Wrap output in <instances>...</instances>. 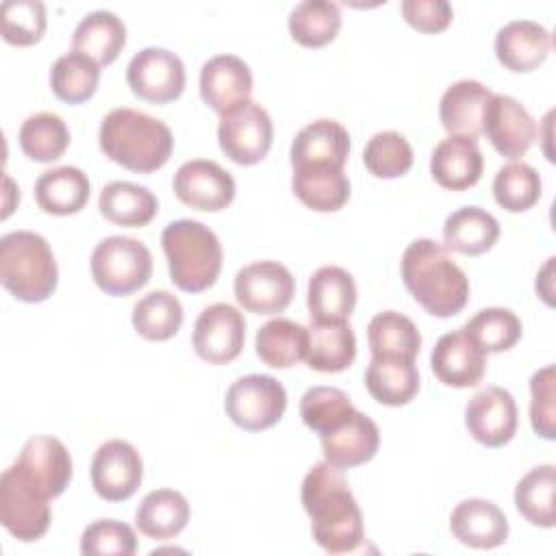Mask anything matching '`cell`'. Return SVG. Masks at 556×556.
I'll use <instances>...</instances> for the list:
<instances>
[{"label":"cell","mask_w":556,"mask_h":556,"mask_svg":"<svg viewBox=\"0 0 556 556\" xmlns=\"http://www.w3.org/2000/svg\"><path fill=\"white\" fill-rule=\"evenodd\" d=\"M549 46V30L532 20H513L495 35L497 61L517 74L536 70L547 59Z\"/></svg>","instance_id":"25"},{"label":"cell","mask_w":556,"mask_h":556,"mask_svg":"<svg viewBox=\"0 0 556 556\" xmlns=\"http://www.w3.org/2000/svg\"><path fill=\"white\" fill-rule=\"evenodd\" d=\"M189 515V502L180 491L156 489L139 502L135 523L148 539L169 541L185 530Z\"/></svg>","instance_id":"29"},{"label":"cell","mask_w":556,"mask_h":556,"mask_svg":"<svg viewBox=\"0 0 556 556\" xmlns=\"http://www.w3.org/2000/svg\"><path fill=\"white\" fill-rule=\"evenodd\" d=\"M89 267L93 282L106 295L122 298L148 285L152 276V254L139 239L113 235L93 248Z\"/></svg>","instance_id":"6"},{"label":"cell","mask_w":556,"mask_h":556,"mask_svg":"<svg viewBox=\"0 0 556 556\" xmlns=\"http://www.w3.org/2000/svg\"><path fill=\"white\" fill-rule=\"evenodd\" d=\"M302 506L324 552L348 554L365 541L361 508L339 467L324 460L308 469L302 480Z\"/></svg>","instance_id":"1"},{"label":"cell","mask_w":556,"mask_h":556,"mask_svg":"<svg viewBox=\"0 0 556 556\" xmlns=\"http://www.w3.org/2000/svg\"><path fill=\"white\" fill-rule=\"evenodd\" d=\"M193 350L211 365L235 361L245 343V319L239 308L228 302L206 306L193 326Z\"/></svg>","instance_id":"12"},{"label":"cell","mask_w":556,"mask_h":556,"mask_svg":"<svg viewBox=\"0 0 556 556\" xmlns=\"http://www.w3.org/2000/svg\"><path fill=\"white\" fill-rule=\"evenodd\" d=\"M491 96L493 91H489L478 80H471V78L456 80L441 96V102H439L441 126L450 135H460L471 139L480 137L484 111Z\"/></svg>","instance_id":"26"},{"label":"cell","mask_w":556,"mask_h":556,"mask_svg":"<svg viewBox=\"0 0 556 556\" xmlns=\"http://www.w3.org/2000/svg\"><path fill=\"white\" fill-rule=\"evenodd\" d=\"M0 282L20 302L48 300L59 282L50 243L30 230H13L0 239Z\"/></svg>","instance_id":"5"},{"label":"cell","mask_w":556,"mask_h":556,"mask_svg":"<svg viewBox=\"0 0 556 556\" xmlns=\"http://www.w3.org/2000/svg\"><path fill=\"white\" fill-rule=\"evenodd\" d=\"M72 46L100 67L111 65L126 46V26L111 11H91L74 28Z\"/></svg>","instance_id":"30"},{"label":"cell","mask_w":556,"mask_h":556,"mask_svg":"<svg viewBox=\"0 0 556 556\" xmlns=\"http://www.w3.org/2000/svg\"><path fill=\"white\" fill-rule=\"evenodd\" d=\"M430 367L443 384L454 389H469L482 382L486 354L458 328L439 337L430 354Z\"/></svg>","instance_id":"19"},{"label":"cell","mask_w":556,"mask_h":556,"mask_svg":"<svg viewBox=\"0 0 556 556\" xmlns=\"http://www.w3.org/2000/svg\"><path fill=\"white\" fill-rule=\"evenodd\" d=\"M348 393L337 387H311L300 400V417L319 437L337 430L354 415Z\"/></svg>","instance_id":"43"},{"label":"cell","mask_w":556,"mask_h":556,"mask_svg":"<svg viewBox=\"0 0 556 556\" xmlns=\"http://www.w3.org/2000/svg\"><path fill=\"white\" fill-rule=\"evenodd\" d=\"M50 500L11 465L0 478V521L24 543L41 539L50 528Z\"/></svg>","instance_id":"8"},{"label":"cell","mask_w":556,"mask_h":556,"mask_svg":"<svg viewBox=\"0 0 556 556\" xmlns=\"http://www.w3.org/2000/svg\"><path fill=\"white\" fill-rule=\"evenodd\" d=\"M176 198L195 211H224L235 200V178L219 163L193 159L174 174Z\"/></svg>","instance_id":"15"},{"label":"cell","mask_w":556,"mask_h":556,"mask_svg":"<svg viewBox=\"0 0 556 556\" xmlns=\"http://www.w3.org/2000/svg\"><path fill=\"white\" fill-rule=\"evenodd\" d=\"M308 330L306 365L321 374H339L348 369L356 358V334L348 321L341 324H315Z\"/></svg>","instance_id":"32"},{"label":"cell","mask_w":556,"mask_h":556,"mask_svg":"<svg viewBox=\"0 0 556 556\" xmlns=\"http://www.w3.org/2000/svg\"><path fill=\"white\" fill-rule=\"evenodd\" d=\"M98 83L100 65L76 50L59 56L50 70V89L67 104L87 102L96 93Z\"/></svg>","instance_id":"40"},{"label":"cell","mask_w":556,"mask_h":556,"mask_svg":"<svg viewBox=\"0 0 556 556\" xmlns=\"http://www.w3.org/2000/svg\"><path fill=\"white\" fill-rule=\"evenodd\" d=\"M80 552L85 556H132L137 552V536L124 521L98 519L83 530Z\"/></svg>","instance_id":"47"},{"label":"cell","mask_w":556,"mask_h":556,"mask_svg":"<svg viewBox=\"0 0 556 556\" xmlns=\"http://www.w3.org/2000/svg\"><path fill=\"white\" fill-rule=\"evenodd\" d=\"M465 426L486 447L506 445L517 432L515 397L502 387H486L473 393L465 406Z\"/></svg>","instance_id":"17"},{"label":"cell","mask_w":556,"mask_h":556,"mask_svg":"<svg viewBox=\"0 0 556 556\" xmlns=\"http://www.w3.org/2000/svg\"><path fill=\"white\" fill-rule=\"evenodd\" d=\"M143 480V460L137 447L124 439L104 441L91 460V484L106 502H124Z\"/></svg>","instance_id":"13"},{"label":"cell","mask_w":556,"mask_h":556,"mask_svg":"<svg viewBox=\"0 0 556 556\" xmlns=\"http://www.w3.org/2000/svg\"><path fill=\"white\" fill-rule=\"evenodd\" d=\"M252 85L248 63L235 54H217L200 70V96L219 115L248 102Z\"/></svg>","instance_id":"18"},{"label":"cell","mask_w":556,"mask_h":556,"mask_svg":"<svg viewBox=\"0 0 556 556\" xmlns=\"http://www.w3.org/2000/svg\"><path fill=\"white\" fill-rule=\"evenodd\" d=\"M172 282L187 293H202L222 271V243L217 235L195 219L169 222L161 232Z\"/></svg>","instance_id":"4"},{"label":"cell","mask_w":556,"mask_h":556,"mask_svg":"<svg viewBox=\"0 0 556 556\" xmlns=\"http://www.w3.org/2000/svg\"><path fill=\"white\" fill-rule=\"evenodd\" d=\"M98 141L109 161L137 174L161 169L174 150V137L165 122L126 106L104 115Z\"/></svg>","instance_id":"3"},{"label":"cell","mask_w":556,"mask_h":556,"mask_svg":"<svg viewBox=\"0 0 556 556\" xmlns=\"http://www.w3.org/2000/svg\"><path fill=\"white\" fill-rule=\"evenodd\" d=\"M306 304L315 324L348 321L356 306V282L352 274L337 265L319 267L308 280Z\"/></svg>","instance_id":"21"},{"label":"cell","mask_w":556,"mask_h":556,"mask_svg":"<svg viewBox=\"0 0 556 556\" xmlns=\"http://www.w3.org/2000/svg\"><path fill=\"white\" fill-rule=\"evenodd\" d=\"M493 198L508 213H523L541 198L539 172L528 163H508L493 178Z\"/></svg>","instance_id":"44"},{"label":"cell","mask_w":556,"mask_h":556,"mask_svg":"<svg viewBox=\"0 0 556 556\" xmlns=\"http://www.w3.org/2000/svg\"><path fill=\"white\" fill-rule=\"evenodd\" d=\"M554 365H545L543 369L534 371L530 378V421L539 437L554 441V417H556V404H554Z\"/></svg>","instance_id":"48"},{"label":"cell","mask_w":556,"mask_h":556,"mask_svg":"<svg viewBox=\"0 0 556 556\" xmlns=\"http://www.w3.org/2000/svg\"><path fill=\"white\" fill-rule=\"evenodd\" d=\"M341 28L339 4L328 0H304L289 13V33L304 48L330 43Z\"/></svg>","instance_id":"39"},{"label":"cell","mask_w":556,"mask_h":556,"mask_svg":"<svg viewBox=\"0 0 556 556\" xmlns=\"http://www.w3.org/2000/svg\"><path fill=\"white\" fill-rule=\"evenodd\" d=\"M365 387L378 404L404 406L419 391L417 365L413 358H371Z\"/></svg>","instance_id":"33"},{"label":"cell","mask_w":556,"mask_h":556,"mask_svg":"<svg viewBox=\"0 0 556 556\" xmlns=\"http://www.w3.org/2000/svg\"><path fill=\"white\" fill-rule=\"evenodd\" d=\"M460 330L484 354L506 352L521 339L519 317L513 311L500 306L478 311Z\"/></svg>","instance_id":"42"},{"label":"cell","mask_w":556,"mask_h":556,"mask_svg":"<svg viewBox=\"0 0 556 556\" xmlns=\"http://www.w3.org/2000/svg\"><path fill=\"white\" fill-rule=\"evenodd\" d=\"M295 293V278L278 261H254L235 276L237 302L256 315L282 313Z\"/></svg>","instance_id":"11"},{"label":"cell","mask_w":556,"mask_h":556,"mask_svg":"<svg viewBox=\"0 0 556 556\" xmlns=\"http://www.w3.org/2000/svg\"><path fill=\"white\" fill-rule=\"evenodd\" d=\"M500 239L497 219L480 206H463L445 217L443 245L465 256L489 252Z\"/></svg>","instance_id":"28"},{"label":"cell","mask_w":556,"mask_h":556,"mask_svg":"<svg viewBox=\"0 0 556 556\" xmlns=\"http://www.w3.org/2000/svg\"><path fill=\"white\" fill-rule=\"evenodd\" d=\"M291 189L304 206L317 213H334L350 200V180L341 167H298Z\"/></svg>","instance_id":"34"},{"label":"cell","mask_w":556,"mask_h":556,"mask_svg":"<svg viewBox=\"0 0 556 556\" xmlns=\"http://www.w3.org/2000/svg\"><path fill=\"white\" fill-rule=\"evenodd\" d=\"M482 132L497 154L515 161L521 159L534 143L536 122L513 96L493 93L484 111Z\"/></svg>","instance_id":"14"},{"label":"cell","mask_w":556,"mask_h":556,"mask_svg":"<svg viewBox=\"0 0 556 556\" xmlns=\"http://www.w3.org/2000/svg\"><path fill=\"white\" fill-rule=\"evenodd\" d=\"M13 465L48 500L59 497L72 480V456L65 443L50 434L30 437Z\"/></svg>","instance_id":"16"},{"label":"cell","mask_w":556,"mask_h":556,"mask_svg":"<svg viewBox=\"0 0 556 556\" xmlns=\"http://www.w3.org/2000/svg\"><path fill=\"white\" fill-rule=\"evenodd\" d=\"M350 135L334 119H315L298 130L291 143V167H345Z\"/></svg>","instance_id":"20"},{"label":"cell","mask_w":556,"mask_h":556,"mask_svg":"<svg viewBox=\"0 0 556 556\" xmlns=\"http://www.w3.org/2000/svg\"><path fill=\"white\" fill-rule=\"evenodd\" d=\"M363 163L376 178H400L413 167V148L404 135L382 130L367 141Z\"/></svg>","instance_id":"45"},{"label":"cell","mask_w":556,"mask_h":556,"mask_svg":"<svg viewBox=\"0 0 556 556\" xmlns=\"http://www.w3.org/2000/svg\"><path fill=\"white\" fill-rule=\"evenodd\" d=\"M450 530L467 547L493 549L508 539V519L491 500L469 497L452 510Z\"/></svg>","instance_id":"23"},{"label":"cell","mask_w":556,"mask_h":556,"mask_svg":"<svg viewBox=\"0 0 556 556\" xmlns=\"http://www.w3.org/2000/svg\"><path fill=\"white\" fill-rule=\"evenodd\" d=\"M217 141L222 152L237 165H254L263 161L274 141V124L269 113L248 100L219 115Z\"/></svg>","instance_id":"9"},{"label":"cell","mask_w":556,"mask_h":556,"mask_svg":"<svg viewBox=\"0 0 556 556\" xmlns=\"http://www.w3.org/2000/svg\"><path fill=\"white\" fill-rule=\"evenodd\" d=\"M91 182L87 174L74 165H61L43 172L35 182V200L43 213L74 215L89 202Z\"/></svg>","instance_id":"27"},{"label":"cell","mask_w":556,"mask_h":556,"mask_svg":"<svg viewBox=\"0 0 556 556\" xmlns=\"http://www.w3.org/2000/svg\"><path fill=\"white\" fill-rule=\"evenodd\" d=\"M324 460L343 469L369 463L380 445V430L371 417L361 410L332 432L319 437Z\"/></svg>","instance_id":"24"},{"label":"cell","mask_w":556,"mask_h":556,"mask_svg":"<svg viewBox=\"0 0 556 556\" xmlns=\"http://www.w3.org/2000/svg\"><path fill=\"white\" fill-rule=\"evenodd\" d=\"M98 208L102 217L109 219L111 224L141 228L154 219L159 211V200L143 185H135L128 180H113L106 187H102L98 198Z\"/></svg>","instance_id":"31"},{"label":"cell","mask_w":556,"mask_h":556,"mask_svg":"<svg viewBox=\"0 0 556 556\" xmlns=\"http://www.w3.org/2000/svg\"><path fill=\"white\" fill-rule=\"evenodd\" d=\"M126 80L137 98L152 104H167L182 96L187 74L178 54L150 46L130 59Z\"/></svg>","instance_id":"10"},{"label":"cell","mask_w":556,"mask_h":556,"mask_svg":"<svg viewBox=\"0 0 556 556\" xmlns=\"http://www.w3.org/2000/svg\"><path fill=\"white\" fill-rule=\"evenodd\" d=\"M2 39L11 46H33L46 33V7L39 0H4L0 7Z\"/></svg>","instance_id":"46"},{"label":"cell","mask_w":556,"mask_h":556,"mask_svg":"<svg viewBox=\"0 0 556 556\" xmlns=\"http://www.w3.org/2000/svg\"><path fill=\"white\" fill-rule=\"evenodd\" d=\"M256 356L274 367V369H289L306 358L308 352V330L306 326L278 317L267 321L256 332Z\"/></svg>","instance_id":"35"},{"label":"cell","mask_w":556,"mask_h":556,"mask_svg":"<svg viewBox=\"0 0 556 556\" xmlns=\"http://www.w3.org/2000/svg\"><path fill=\"white\" fill-rule=\"evenodd\" d=\"M20 148L35 163H52L70 146V130L56 113H35L20 126Z\"/></svg>","instance_id":"41"},{"label":"cell","mask_w":556,"mask_h":556,"mask_svg":"<svg viewBox=\"0 0 556 556\" xmlns=\"http://www.w3.org/2000/svg\"><path fill=\"white\" fill-rule=\"evenodd\" d=\"M371 358H413L419 354L421 334L413 319L397 311L378 313L367 326Z\"/></svg>","instance_id":"36"},{"label":"cell","mask_w":556,"mask_h":556,"mask_svg":"<svg viewBox=\"0 0 556 556\" xmlns=\"http://www.w3.org/2000/svg\"><path fill=\"white\" fill-rule=\"evenodd\" d=\"M224 406L235 426L248 432H261L282 419L287 391L274 376L248 374L228 387Z\"/></svg>","instance_id":"7"},{"label":"cell","mask_w":556,"mask_h":556,"mask_svg":"<svg viewBox=\"0 0 556 556\" xmlns=\"http://www.w3.org/2000/svg\"><path fill=\"white\" fill-rule=\"evenodd\" d=\"M484 169V159L478 141L471 137L450 135L441 139L430 156V174L434 182L450 191L473 187Z\"/></svg>","instance_id":"22"},{"label":"cell","mask_w":556,"mask_h":556,"mask_svg":"<svg viewBox=\"0 0 556 556\" xmlns=\"http://www.w3.org/2000/svg\"><path fill=\"white\" fill-rule=\"evenodd\" d=\"M185 313L180 300L165 291H150L132 306V328L148 341H167L182 326Z\"/></svg>","instance_id":"37"},{"label":"cell","mask_w":556,"mask_h":556,"mask_svg":"<svg viewBox=\"0 0 556 556\" xmlns=\"http://www.w3.org/2000/svg\"><path fill=\"white\" fill-rule=\"evenodd\" d=\"M554 486L556 467L539 465L530 469L515 486V506L519 515L539 528H554Z\"/></svg>","instance_id":"38"},{"label":"cell","mask_w":556,"mask_h":556,"mask_svg":"<svg viewBox=\"0 0 556 556\" xmlns=\"http://www.w3.org/2000/svg\"><path fill=\"white\" fill-rule=\"evenodd\" d=\"M402 280L415 302L434 317H452L469 300V278L434 239L408 243L402 254Z\"/></svg>","instance_id":"2"},{"label":"cell","mask_w":556,"mask_h":556,"mask_svg":"<svg viewBox=\"0 0 556 556\" xmlns=\"http://www.w3.org/2000/svg\"><path fill=\"white\" fill-rule=\"evenodd\" d=\"M404 20L419 33L434 35L452 24L454 11L445 0H404L400 4Z\"/></svg>","instance_id":"49"}]
</instances>
